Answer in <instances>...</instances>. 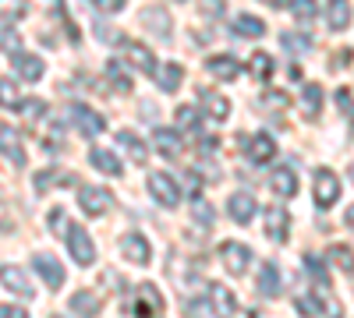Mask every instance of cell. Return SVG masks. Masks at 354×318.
<instances>
[{"label":"cell","instance_id":"cell-17","mask_svg":"<svg viewBox=\"0 0 354 318\" xmlns=\"http://www.w3.org/2000/svg\"><path fill=\"white\" fill-rule=\"evenodd\" d=\"M227 212H230V219L234 223H252V216H255V195H248V191H238V195H230V201H227Z\"/></svg>","mask_w":354,"mask_h":318},{"label":"cell","instance_id":"cell-12","mask_svg":"<svg viewBox=\"0 0 354 318\" xmlns=\"http://www.w3.org/2000/svg\"><path fill=\"white\" fill-rule=\"evenodd\" d=\"M270 188L280 198H294V195H298V173H294V166H273L270 170Z\"/></svg>","mask_w":354,"mask_h":318},{"label":"cell","instance_id":"cell-50","mask_svg":"<svg viewBox=\"0 0 354 318\" xmlns=\"http://www.w3.org/2000/svg\"><path fill=\"white\" fill-rule=\"evenodd\" d=\"M344 219H347V226H351V230H354V206H351V209H347V216H344Z\"/></svg>","mask_w":354,"mask_h":318},{"label":"cell","instance_id":"cell-40","mask_svg":"<svg viewBox=\"0 0 354 318\" xmlns=\"http://www.w3.org/2000/svg\"><path fill=\"white\" fill-rule=\"evenodd\" d=\"M25 11V0H0V18H21Z\"/></svg>","mask_w":354,"mask_h":318},{"label":"cell","instance_id":"cell-23","mask_svg":"<svg viewBox=\"0 0 354 318\" xmlns=\"http://www.w3.org/2000/svg\"><path fill=\"white\" fill-rule=\"evenodd\" d=\"M0 152H4L15 166H25V149H21V138L11 131V128H4L0 124Z\"/></svg>","mask_w":354,"mask_h":318},{"label":"cell","instance_id":"cell-7","mask_svg":"<svg viewBox=\"0 0 354 318\" xmlns=\"http://www.w3.org/2000/svg\"><path fill=\"white\" fill-rule=\"evenodd\" d=\"M32 269L39 272V279L50 286V290H61V286H64V266L57 262V258H53L50 251L32 255Z\"/></svg>","mask_w":354,"mask_h":318},{"label":"cell","instance_id":"cell-20","mask_svg":"<svg viewBox=\"0 0 354 318\" xmlns=\"http://www.w3.org/2000/svg\"><path fill=\"white\" fill-rule=\"evenodd\" d=\"M142 21H145V28H153V32L160 36V43H167L174 32H170V14H167V8H145L142 11Z\"/></svg>","mask_w":354,"mask_h":318},{"label":"cell","instance_id":"cell-38","mask_svg":"<svg viewBox=\"0 0 354 318\" xmlns=\"http://www.w3.org/2000/svg\"><path fill=\"white\" fill-rule=\"evenodd\" d=\"M283 46H287L290 53H308V50H312V39H308L305 32H301V36H298V32H283Z\"/></svg>","mask_w":354,"mask_h":318},{"label":"cell","instance_id":"cell-35","mask_svg":"<svg viewBox=\"0 0 354 318\" xmlns=\"http://www.w3.org/2000/svg\"><path fill=\"white\" fill-rule=\"evenodd\" d=\"M290 14L298 18L301 25H308L319 14V4H315V0H290Z\"/></svg>","mask_w":354,"mask_h":318},{"label":"cell","instance_id":"cell-45","mask_svg":"<svg viewBox=\"0 0 354 318\" xmlns=\"http://www.w3.org/2000/svg\"><path fill=\"white\" fill-rule=\"evenodd\" d=\"M0 99H4L8 106H15V103H18V92L11 89V81H0Z\"/></svg>","mask_w":354,"mask_h":318},{"label":"cell","instance_id":"cell-8","mask_svg":"<svg viewBox=\"0 0 354 318\" xmlns=\"http://www.w3.org/2000/svg\"><path fill=\"white\" fill-rule=\"evenodd\" d=\"M337 198H340V177L333 170H319L315 173V206L330 209V206H337Z\"/></svg>","mask_w":354,"mask_h":318},{"label":"cell","instance_id":"cell-6","mask_svg":"<svg viewBox=\"0 0 354 318\" xmlns=\"http://www.w3.org/2000/svg\"><path fill=\"white\" fill-rule=\"evenodd\" d=\"M149 191H153V198L160 201L163 209L181 206V188H177V181L170 177V173H149Z\"/></svg>","mask_w":354,"mask_h":318},{"label":"cell","instance_id":"cell-19","mask_svg":"<svg viewBox=\"0 0 354 318\" xmlns=\"http://www.w3.org/2000/svg\"><path fill=\"white\" fill-rule=\"evenodd\" d=\"M117 141H121V149L128 152V159H131L135 166H145V163H149V146H145V141H142L135 131H121V135H117Z\"/></svg>","mask_w":354,"mask_h":318},{"label":"cell","instance_id":"cell-21","mask_svg":"<svg viewBox=\"0 0 354 318\" xmlns=\"http://www.w3.org/2000/svg\"><path fill=\"white\" fill-rule=\"evenodd\" d=\"M153 146H156V152H163V156H181V149H185V141H181V135L177 131H170V128H156L153 131Z\"/></svg>","mask_w":354,"mask_h":318},{"label":"cell","instance_id":"cell-27","mask_svg":"<svg viewBox=\"0 0 354 318\" xmlns=\"http://www.w3.org/2000/svg\"><path fill=\"white\" fill-rule=\"evenodd\" d=\"M234 36H245V39H262L266 36V21L255 14H238L234 18Z\"/></svg>","mask_w":354,"mask_h":318},{"label":"cell","instance_id":"cell-10","mask_svg":"<svg viewBox=\"0 0 354 318\" xmlns=\"http://www.w3.org/2000/svg\"><path fill=\"white\" fill-rule=\"evenodd\" d=\"M245 156L255 163V166H266L273 156H277V141L270 138V135H248V141H245Z\"/></svg>","mask_w":354,"mask_h":318},{"label":"cell","instance_id":"cell-15","mask_svg":"<svg viewBox=\"0 0 354 318\" xmlns=\"http://www.w3.org/2000/svg\"><path fill=\"white\" fill-rule=\"evenodd\" d=\"M0 283H4L8 286V290H15L18 297H36V286L32 283H28V276L18 269V266H0Z\"/></svg>","mask_w":354,"mask_h":318},{"label":"cell","instance_id":"cell-29","mask_svg":"<svg viewBox=\"0 0 354 318\" xmlns=\"http://www.w3.org/2000/svg\"><path fill=\"white\" fill-rule=\"evenodd\" d=\"M248 71L255 74V81H270L273 78V71H277V61H273V57L270 53H252V61H248Z\"/></svg>","mask_w":354,"mask_h":318},{"label":"cell","instance_id":"cell-22","mask_svg":"<svg viewBox=\"0 0 354 318\" xmlns=\"http://www.w3.org/2000/svg\"><path fill=\"white\" fill-rule=\"evenodd\" d=\"M326 25L333 32H344L351 25V0H326Z\"/></svg>","mask_w":354,"mask_h":318},{"label":"cell","instance_id":"cell-11","mask_svg":"<svg viewBox=\"0 0 354 318\" xmlns=\"http://www.w3.org/2000/svg\"><path fill=\"white\" fill-rule=\"evenodd\" d=\"M205 71H209L216 81H234L241 74V61H238V57H230V53H216V57L205 61Z\"/></svg>","mask_w":354,"mask_h":318},{"label":"cell","instance_id":"cell-28","mask_svg":"<svg viewBox=\"0 0 354 318\" xmlns=\"http://www.w3.org/2000/svg\"><path fill=\"white\" fill-rule=\"evenodd\" d=\"M209 301H213V308H216L220 315H234V311H238V297H234L223 283H213V286H209Z\"/></svg>","mask_w":354,"mask_h":318},{"label":"cell","instance_id":"cell-31","mask_svg":"<svg viewBox=\"0 0 354 318\" xmlns=\"http://www.w3.org/2000/svg\"><path fill=\"white\" fill-rule=\"evenodd\" d=\"M181 78H185L181 64H163L160 68V89L163 92H177V89H181Z\"/></svg>","mask_w":354,"mask_h":318},{"label":"cell","instance_id":"cell-9","mask_svg":"<svg viewBox=\"0 0 354 318\" xmlns=\"http://www.w3.org/2000/svg\"><path fill=\"white\" fill-rule=\"evenodd\" d=\"M266 237L273 244H283L290 237V212L283 206H270L266 209Z\"/></svg>","mask_w":354,"mask_h":318},{"label":"cell","instance_id":"cell-44","mask_svg":"<svg viewBox=\"0 0 354 318\" xmlns=\"http://www.w3.org/2000/svg\"><path fill=\"white\" fill-rule=\"evenodd\" d=\"M0 318H28V311L15 308V304H0Z\"/></svg>","mask_w":354,"mask_h":318},{"label":"cell","instance_id":"cell-2","mask_svg":"<svg viewBox=\"0 0 354 318\" xmlns=\"http://www.w3.org/2000/svg\"><path fill=\"white\" fill-rule=\"evenodd\" d=\"M160 311H163V294L153 283H138L131 294V315L135 318H156Z\"/></svg>","mask_w":354,"mask_h":318},{"label":"cell","instance_id":"cell-3","mask_svg":"<svg viewBox=\"0 0 354 318\" xmlns=\"http://www.w3.org/2000/svg\"><path fill=\"white\" fill-rule=\"evenodd\" d=\"M64 241H68V251H71V258L78 266H93L96 262V244H93V237L85 234V226L71 223L64 230Z\"/></svg>","mask_w":354,"mask_h":318},{"label":"cell","instance_id":"cell-51","mask_svg":"<svg viewBox=\"0 0 354 318\" xmlns=\"http://www.w3.org/2000/svg\"><path fill=\"white\" fill-rule=\"evenodd\" d=\"M262 4H270V8H283V0H262Z\"/></svg>","mask_w":354,"mask_h":318},{"label":"cell","instance_id":"cell-36","mask_svg":"<svg viewBox=\"0 0 354 318\" xmlns=\"http://www.w3.org/2000/svg\"><path fill=\"white\" fill-rule=\"evenodd\" d=\"M202 124V113L195 106H177V128L181 131H195Z\"/></svg>","mask_w":354,"mask_h":318},{"label":"cell","instance_id":"cell-16","mask_svg":"<svg viewBox=\"0 0 354 318\" xmlns=\"http://www.w3.org/2000/svg\"><path fill=\"white\" fill-rule=\"evenodd\" d=\"M124 61L135 64V68L145 71V74H156V57L149 53V46H142V43H135V39L124 43Z\"/></svg>","mask_w":354,"mask_h":318},{"label":"cell","instance_id":"cell-5","mask_svg":"<svg viewBox=\"0 0 354 318\" xmlns=\"http://www.w3.org/2000/svg\"><path fill=\"white\" fill-rule=\"evenodd\" d=\"M78 206H82V212H85V216H106V212L113 209V195H110L106 188H93V184H85V188L78 191Z\"/></svg>","mask_w":354,"mask_h":318},{"label":"cell","instance_id":"cell-47","mask_svg":"<svg viewBox=\"0 0 354 318\" xmlns=\"http://www.w3.org/2000/svg\"><path fill=\"white\" fill-rule=\"evenodd\" d=\"M337 103L344 106L347 117H354V106H351V92H347V89H340V92H337Z\"/></svg>","mask_w":354,"mask_h":318},{"label":"cell","instance_id":"cell-14","mask_svg":"<svg viewBox=\"0 0 354 318\" xmlns=\"http://www.w3.org/2000/svg\"><path fill=\"white\" fill-rule=\"evenodd\" d=\"M11 68H15V74H18L21 81H39V78H43V57L18 50V53L11 57Z\"/></svg>","mask_w":354,"mask_h":318},{"label":"cell","instance_id":"cell-18","mask_svg":"<svg viewBox=\"0 0 354 318\" xmlns=\"http://www.w3.org/2000/svg\"><path fill=\"white\" fill-rule=\"evenodd\" d=\"M259 294L262 297H280L283 294V279H280L277 262H262V269H259Z\"/></svg>","mask_w":354,"mask_h":318},{"label":"cell","instance_id":"cell-46","mask_svg":"<svg viewBox=\"0 0 354 318\" xmlns=\"http://www.w3.org/2000/svg\"><path fill=\"white\" fill-rule=\"evenodd\" d=\"M11 226H15V216L8 212V206H4V201H0V234H8Z\"/></svg>","mask_w":354,"mask_h":318},{"label":"cell","instance_id":"cell-30","mask_svg":"<svg viewBox=\"0 0 354 318\" xmlns=\"http://www.w3.org/2000/svg\"><path fill=\"white\" fill-rule=\"evenodd\" d=\"M301 99H305V117H308V121H315V117H319V110H322V89H319L315 81H305Z\"/></svg>","mask_w":354,"mask_h":318},{"label":"cell","instance_id":"cell-41","mask_svg":"<svg viewBox=\"0 0 354 318\" xmlns=\"http://www.w3.org/2000/svg\"><path fill=\"white\" fill-rule=\"evenodd\" d=\"M128 0H93V8L103 11V14H117V11H124Z\"/></svg>","mask_w":354,"mask_h":318},{"label":"cell","instance_id":"cell-24","mask_svg":"<svg viewBox=\"0 0 354 318\" xmlns=\"http://www.w3.org/2000/svg\"><path fill=\"white\" fill-rule=\"evenodd\" d=\"M198 99H202L205 113H209L213 121H227V117H230V103H227L220 92H213V89H198Z\"/></svg>","mask_w":354,"mask_h":318},{"label":"cell","instance_id":"cell-43","mask_svg":"<svg viewBox=\"0 0 354 318\" xmlns=\"http://www.w3.org/2000/svg\"><path fill=\"white\" fill-rule=\"evenodd\" d=\"M305 266H308V272H312L319 283L326 279V272H322V266H319V258H315V255H305Z\"/></svg>","mask_w":354,"mask_h":318},{"label":"cell","instance_id":"cell-26","mask_svg":"<svg viewBox=\"0 0 354 318\" xmlns=\"http://www.w3.org/2000/svg\"><path fill=\"white\" fill-rule=\"evenodd\" d=\"M88 163H93L100 173H106V177H121V173H124L121 159H117L113 152H106V149H93V152H88Z\"/></svg>","mask_w":354,"mask_h":318},{"label":"cell","instance_id":"cell-52","mask_svg":"<svg viewBox=\"0 0 354 318\" xmlns=\"http://www.w3.org/2000/svg\"><path fill=\"white\" fill-rule=\"evenodd\" d=\"M351 181H354V166H351Z\"/></svg>","mask_w":354,"mask_h":318},{"label":"cell","instance_id":"cell-53","mask_svg":"<svg viewBox=\"0 0 354 318\" xmlns=\"http://www.w3.org/2000/svg\"><path fill=\"white\" fill-rule=\"evenodd\" d=\"M53 318H61V315H53Z\"/></svg>","mask_w":354,"mask_h":318},{"label":"cell","instance_id":"cell-32","mask_svg":"<svg viewBox=\"0 0 354 318\" xmlns=\"http://www.w3.org/2000/svg\"><path fill=\"white\" fill-rule=\"evenodd\" d=\"M106 78L113 81V89H117V92H131V74L124 71L121 61H110V64H106Z\"/></svg>","mask_w":354,"mask_h":318},{"label":"cell","instance_id":"cell-13","mask_svg":"<svg viewBox=\"0 0 354 318\" xmlns=\"http://www.w3.org/2000/svg\"><path fill=\"white\" fill-rule=\"evenodd\" d=\"M121 251H124V258L131 266H149L153 262V248H149V241H145L142 234H128L121 241Z\"/></svg>","mask_w":354,"mask_h":318},{"label":"cell","instance_id":"cell-48","mask_svg":"<svg viewBox=\"0 0 354 318\" xmlns=\"http://www.w3.org/2000/svg\"><path fill=\"white\" fill-rule=\"evenodd\" d=\"M202 11L205 14H223V0H202Z\"/></svg>","mask_w":354,"mask_h":318},{"label":"cell","instance_id":"cell-25","mask_svg":"<svg viewBox=\"0 0 354 318\" xmlns=\"http://www.w3.org/2000/svg\"><path fill=\"white\" fill-rule=\"evenodd\" d=\"M71 315H78V318H96L100 315V297L93 294V290H78V294H71Z\"/></svg>","mask_w":354,"mask_h":318},{"label":"cell","instance_id":"cell-33","mask_svg":"<svg viewBox=\"0 0 354 318\" xmlns=\"http://www.w3.org/2000/svg\"><path fill=\"white\" fill-rule=\"evenodd\" d=\"M192 216H195V223H202V226H213V223H216V209H213L202 195L192 198Z\"/></svg>","mask_w":354,"mask_h":318},{"label":"cell","instance_id":"cell-39","mask_svg":"<svg viewBox=\"0 0 354 318\" xmlns=\"http://www.w3.org/2000/svg\"><path fill=\"white\" fill-rule=\"evenodd\" d=\"M294 308H298V315H301V318H319V315H322L319 301H315V297H308V294H301L298 301H294Z\"/></svg>","mask_w":354,"mask_h":318},{"label":"cell","instance_id":"cell-37","mask_svg":"<svg viewBox=\"0 0 354 318\" xmlns=\"http://www.w3.org/2000/svg\"><path fill=\"white\" fill-rule=\"evenodd\" d=\"M18 113H21L28 124H36L43 113H46V103H39V99H21V110H18Z\"/></svg>","mask_w":354,"mask_h":318},{"label":"cell","instance_id":"cell-4","mask_svg":"<svg viewBox=\"0 0 354 318\" xmlns=\"http://www.w3.org/2000/svg\"><path fill=\"white\" fill-rule=\"evenodd\" d=\"M220 262L227 266L230 276H245L248 266H252V248L248 244H238V241H223L220 244Z\"/></svg>","mask_w":354,"mask_h":318},{"label":"cell","instance_id":"cell-49","mask_svg":"<svg viewBox=\"0 0 354 318\" xmlns=\"http://www.w3.org/2000/svg\"><path fill=\"white\" fill-rule=\"evenodd\" d=\"M202 308H205L202 301H192V304L185 308V315H188V318H202Z\"/></svg>","mask_w":354,"mask_h":318},{"label":"cell","instance_id":"cell-42","mask_svg":"<svg viewBox=\"0 0 354 318\" xmlns=\"http://www.w3.org/2000/svg\"><path fill=\"white\" fill-rule=\"evenodd\" d=\"M0 46H4V53H8V57H15V53L21 50V39H18V32H4V36H0Z\"/></svg>","mask_w":354,"mask_h":318},{"label":"cell","instance_id":"cell-1","mask_svg":"<svg viewBox=\"0 0 354 318\" xmlns=\"http://www.w3.org/2000/svg\"><path fill=\"white\" fill-rule=\"evenodd\" d=\"M68 121H71V128H75L78 135H85V138H100V135L106 131L103 113L93 110V106H85V103H71V106H68Z\"/></svg>","mask_w":354,"mask_h":318},{"label":"cell","instance_id":"cell-34","mask_svg":"<svg viewBox=\"0 0 354 318\" xmlns=\"http://www.w3.org/2000/svg\"><path fill=\"white\" fill-rule=\"evenodd\" d=\"M326 255H330V262H333L337 269H344V272H354V251H351L347 244H333Z\"/></svg>","mask_w":354,"mask_h":318}]
</instances>
